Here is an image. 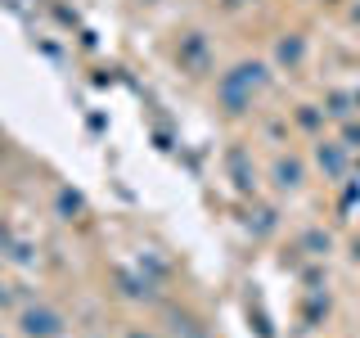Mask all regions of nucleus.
Wrapping results in <instances>:
<instances>
[{
    "mask_svg": "<svg viewBox=\"0 0 360 338\" xmlns=\"http://www.w3.org/2000/svg\"><path fill=\"white\" fill-rule=\"evenodd\" d=\"M266 86H270V68L262 59H239L230 73L217 77V104L225 118H243Z\"/></svg>",
    "mask_w": 360,
    "mask_h": 338,
    "instance_id": "f257e3e1",
    "label": "nucleus"
},
{
    "mask_svg": "<svg viewBox=\"0 0 360 338\" xmlns=\"http://www.w3.org/2000/svg\"><path fill=\"white\" fill-rule=\"evenodd\" d=\"M68 320L59 307H50V302H27V307H18V334L22 338H63Z\"/></svg>",
    "mask_w": 360,
    "mask_h": 338,
    "instance_id": "f03ea898",
    "label": "nucleus"
},
{
    "mask_svg": "<svg viewBox=\"0 0 360 338\" xmlns=\"http://www.w3.org/2000/svg\"><path fill=\"white\" fill-rule=\"evenodd\" d=\"M311 163H315V172H320L324 180H342L347 172V144L342 140H315V149H311Z\"/></svg>",
    "mask_w": 360,
    "mask_h": 338,
    "instance_id": "7ed1b4c3",
    "label": "nucleus"
},
{
    "mask_svg": "<svg viewBox=\"0 0 360 338\" xmlns=\"http://www.w3.org/2000/svg\"><path fill=\"white\" fill-rule=\"evenodd\" d=\"M270 180H275L279 194H297L302 185H307V163L292 154H279L275 163H270Z\"/></svg>",
    "mask_w": 360,
    "mask_h": 338,
    "instance_id": "20e7f679",
    "label": "nucleus"
},
{
    "mask_svg": "<svg viewBox=\"0 0 360 338\" xmlns=\"http://www.w3.org/2000/svg\"><path fill=\"white\" fill-rule=\"evenodd\" d=\"M225 167H230V176H234V189H243V194H252V189H257V163L248 158V149L234 144V149L225 154Z\"/></svg>",
    "mask_w": 360,
    "mask_h": 338,
    "instance_id": "39448f33",
    "label": "nucleus"
},
{
    "mask_svg": "<svg viewBox=\"0 0 360 338\" xmlns=\"http://www.w3.org/2000/svg\"><path fill=\"white\" fill-rule=\"evenodd\" d=\"M302 59H307V41H302V32H284V37L275 41V63L279 68H302Z\"/></svg>",
    "mask_w": 360,
    "mask_h": 338,
    "instance_id": "423d86ee",
    "label": "nucleus"
},
{
    "mask_svg": "<svg viewBox=\"0 0 360 338\" xmlns=\"http://www.w3.org/2000/svg\"><path fill=\"white\" fill-rule=\"evenodd\" d=\"M324 118H333V122H347L352 118V108H356V99H352V90H324Z\"/></svg>",
    "mask_w": 360,
    "mask_h": 338,
    "instance_id": "0eeeda50",
    "label": "nucleus"
},
{
    "mask_svg": "<svg viewBox=\"0 0 360 338\" xmlns=\"http://www.w3.org/2000/svg\"><path fill=\"white\" fill-rule=\"evenodd\" d=\"M292 122H297V127H307V131H320V127H324V108H315V104H297Z\"/></svg>",
    "mask_w": 360,
    "mask_h": 338,
    "instance_id": "6e6552de",
    "label": "nucleus"
},
{
    "mask_svg": "<svg viewBox=\"0 0 360 338\" xmlns=\"http://www.w3.org/2000/svg\"><path fill=\"white\" fill-rule=\"evenodd\" d=\"M302 253L324 257V253H329V234H324V230H307V234H302Z\"/></svg>",
    "mask_w": 360,
    "mask_h": 338,
    "instance_id": "1a4fd4ad",
    "label": "nucleus"
},
{
    "mask_svg": "<svg viewBox=\"0 0 360 338\" xmlns=\"http://www.w3.org/2000/svg\"><path fill=\"white\" fill-rule=\"evenodd\" d=\"M342 140H347V149H360V127L356 122H342Z\"/></svg>",
    "mask_w": 360,
    "mask_h": 338,
    "instance_id": "9d476101",
    "label": "nucleus"
},
{
    "mask_svg": "<svg viewBox=\"0 0 360 338\" xmlns=\"http://www.w3.org/2000/svg\"><path fill=\"white\" fill-rule=\"evenodd\" d=\"M59 208H63V212H77V208H82V199L68 194V189H59Z\"/></svg>",
    "mask_w": 360,
    "mask_h": 338,
    "instance_id": "9b49d317",
    "label": "nucleus"
},
{
    "mask_svg": "<svg viewBox=\"0 0 360 338\" xmlns=\"http://www.w3.org/2000/svg\"><path fill=\"white\" fill-rule=\"evenodd\" d=\"M127 338H153V334H144V330H131V334H127Z\"/></svg>",
    "mask_w": 360,
    "mask_h": 338,
    "instance_id": "f8f14e48",
    "label": "nucleus"
},
{
    "mask_svg": "<svg viewBox=\"0 0 360 338\" xmlns=\"http://www.w3.org/2000/svg\"><path fill=\"white\" fill-rule=\"evenodd\" d=\"M0 163H5V135H0Z\"/></svg>",
    "mask_w": 360,
    "mask_h": 338,
    "instance_id": "ddd939ff",
    "label": "nucleus"
},
{
    "mask_svg": "<svg viewBox=\"0 0 360 338\" xmlns=\"http://www.w3.org/2000/svg\"><path fill=\"white\" fill-rule=\"evenodd\" d=\"M352 99H356V108H360V86H356V90H352Z\"/></svg>",
    "mask_w": 360,
    "mask_h": 338,
    "instance_id": "4468645a",
    "label": "nucleus"
}]
</instances>
